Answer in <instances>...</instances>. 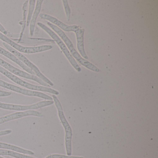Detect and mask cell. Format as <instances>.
Returning a JSON list of instances; mask_svg holds the SVG:
<instances>
[{
  "label": "cell",
  "mask_w": 158,
  "mask_h": 158,
  "mask_svg": "<svg viewBox=\"0 0 158 158\" xmlns=\"http://www.w3.org/2000/svg\"><path fill=\"white\" fill-rule=\"evenodd\" d=\"M0 86L10 89L12 91L26 95V96H32V97H37L41 98L47 100L52 101V98L48 95H46L44 93L40 91H34V90H28L22 88L17 86L15 85L12 84H10L5 82L3 80L0 79Z\"/></svg>",
  "instance_id": "ba28073f"
},
{
  "label": "cell",
  "mask_w": 158,
  "mask_h": 158,
  "mask_svg": "<svg viewBox=\"0 0 158 158\" xmlns=\"http://www.w3.org/2000/svg\"><path fill=\"white\" fill-rule=\"evenodd\" d=\"M37 24L40 28L43 29L45 32H47L52 38L53 40L57 43L58 46L60 47L63 52L64 53L65 56H66L67 59H68V60L70 62V63L73 65V67L75 69V70L78 72H81V69L80 66L77 64L76 61L75 60L73 57L71 55L69 50L67 49V47H66L64 43V42H63L62 40L60 39V38L50 28H49L48 27L46 26L44 24L41 23H38Z\"/></svg>",
  "instance_id": "5b68a950"
},
{
  "label": "cell",
  "mask_w": 158,
  "mask_h": 158,
  "mask_svg": "<svg viewBox=\"0 0 158 158\" xmlns=\"http://www.w3.org/2000/svg\"><path fill=\"white\" fill-rule=\"evenodd\" d=\"M28 2H29L28 1H26L23 5V21L19 23V24L22 26V30H21L20 38L19 40V41L22 40L24 32L26 26L27 19V8H28Z\"/></svg>",
  "instance_id": "2e32d148"
},
{
  "label": "cell",
  "mask_w": 158,
  "mask_h": 158,
  "mask_svg": "<svg viewBox=\"0 0 158 158\" xmlns=\"http://www.w3.org/2000/svg\"><path fill=\"white\" fill-rule=\"evenodd\" d=\"M0 155H8L15 158H37L27 156L14 151L0 149Z\"/></svg>",
  "instance_id": "e0dca14e"
},
{
  "label": "cell",
  "mask_w": 158,
  "mask_h": 158,
  "mask_svg": "<svg viewBox=\"0 0 158 158\" xmlns=\"http://www.w3.org/2000/svg\"><path fill=\"white\" fill-rule=\"evenodd\" d=\"M0 39L7 43L8 45L16 50L19 52H23V53H27V54H32V53H38V52H43L46 51L52 48V46L51 45H46L42 46H38V47H23L15 43L7 37L6 36L4 35L2 33L0 32Z\"/></svg>",
  "instance_id": "8992f818"
},
{
  "label": "cell",
  "mask_w": 158,
  "mask_h": 158,
  "mask_svg": "<svg viewBox=\"0 0 158 158\" xmlns=\"http://www.w3.org/2000/svg\"><path fill=\"white\" fill-rule=\"evenodd\" d=\"M54 103L53 101H44L35 104L30 105H16V104H9L0 102V108L4 110H13L17 111H27L40 109L46 106L52 105Z\"/></svg>",
  "instance_id": "9c48e42d"
},
{
  "label": "cell",
  "mask_w": 158,
  "mask_h": 158,
  "mask_svg": "<svg viewBox=\"0 0 158 158\" xmlns=\"http://www.w3.org/2000/svg\"><path fill=\"white\" fill-rule=\"evenodd\" d=\"M0 54L3 55L5 57H7L8 59H10L11 60L17 64L21 68H23L24 70L26 71L28 73L35 75V73L33 71H32L31 69H29L26 65H25L16 56H15L13 54L9 52V51L6 50L4 49V48H2V47H0Z\"/></svg>",
  "instance_id": "7c38bea8"
},
{
  "label": "cell",
  "mask_w": 158,
  "mask_h": 158,
  "mask_svg": "<svg viewBox=\"0 0 158 158\" xmlns=\"http://www.w3.org/2000/svg\"><path fill=\"white\" fill-rule=\"evenodd\" d=\"M0 32L2 33L3 35H4L5 36L8 35V32H7V30L2 25L1 23H0Z\"/></svg>",
  "instance_id": "603a6c76"
},
{
  "label": "cell",
  "mask_w": 158,
  "mask_h": 158,
  "mask_svg": "<svg viewBox=\"0 0 158 158\" xmlns=\"http://www.w3.org/2000/svg\"><path fill=\"white\" fill-rule=\"evenodd\" d=\"M12 133V130H6L4 131H0V136H1L5 135H9Z\"/></svg>",
  "instance_id": "7402d4cb"
},
{
  "label": "cell",
  "mask_w": 158,
  "mask_h": 158,
  "mask_svg": "<svg viewBox=\"0 0 158 158\" xmlns=\"http://www.w3.org/2000/svg\"><path fill=\"white\" fill-rule=\"evenodd\" d=\"M85 29L84 28H80L79 27L77 30H76L74 33L76 35L77 40V48L78 51L80 52L81 56L85 60L88 59L85 52L84 48V33Z\"/></svg>",
  "instance_id": "4fadbf2b"
},
{
  "label": "cell",
  "mask_w": 158,
  "mask_h": 158,
  "mask_svg": "<svg viewBox=\"0 0 158 158\" xmlns=\"http://www.w3.org/2000/svg\"><path fill=\"white\" fill-rule=\"evenodd\" d=\"M12 93L8 91H2L0 90V97H7L11 95Z\"/></svg>",
  "instance_id": "44dd1931"
},
{
  "label": "cell",
  "mask_w": 158,
  "mask_h": 158,
  "mask_svg": "<svg viewBox=\"0 0 158 158\" xmlns=\"http://www.w3.org/2000/svg\"><path fill=\"white\" fill-rule=\"evenodd\" d=\"M45 158H85L82 156H72L68 155H62V154H51L47 156Z\"/></svg>",
  "instance_id": "ffe728a7"
},
{
  "label": "cell",
  "mask_w": 158,
  "mask_h": 158,
  "mask_svg": "<svg viewBox=\"0 0 158 158\" xmlns=\"http://www.w3.org/2000/svg\"><path fill=\"white\" fill-rule=\"evenodd\" d=\"M0 149L10 150L14 151L24 154H29V155H32L35 154V153L31 151L25 149L14 145H12L7 143H3V142H0Z\"/></svg>",
  "instance_id": "9a60e30c"
},
{
  "label": "cell",
  "mask_w": 158,
  "mask_h": 158,
  "mask_svg": "<svg viewBox=\"0 0 158 158\" xmlns=\"http://www.w3.org/2000/svg\"><path fill=\"white\" fill-rule=\"evenodd\" d=\"M0 158H4L3 157H1V156H0Z\"/></svg>",
  "instance_id": "cb8c5ba5"
},
{
  "label": "cell",
  "mask_w": 158,
  "mask_h": 158,
  "mask_svg": "<svg viewBox=\"0 0 158 158\" xmlns=\"http://www.w3.org/2000/svg\"><path fill=\"white\" fill-rule=\"evenodd\" d=\"M47 24L51 28H52V30H54L60 36V37L64 41V43H65L66 46L68 47V49L70 51V52H71V55H72L73 57L75 58L77 60L80 64H82L83 66H85L87 69L93 71V72H97V73H98L99 72V69L97 66H95L93 64L89 62V61L85 60L81 57V55L77 52L76 50L74 48L73 45L72 41L68 38V37L66 36L65 33L61 29H60L58 27L52 24L49 22H48Z\"/></svg>",
  "instance_id": "6da1fadb"
},
{
  "label": "cell",
  "mask_w": 158,
  "mask_h": 158,
  "mask_svg": "<svg viewBox=\"0 0 158 158\" xmlns=\"http://www.w3.org/2000/svg\"><path fill=\"white\" fill-rule=\"evenodd\" d=\"M64 7V10L66 14V17H67V21H70V16H71V9L68 4V1L67 0H63Z\"/></svg>",
  "instance_id": "d6986e66"
},
{
  "label": "cell",
  "mask_w": 158,
  "mask_h": 158,
  "mask_svg": "<svg viewBox=\"0 0 158 158\" xmlns=\"http://www.w3.org/2000/svg\"><path fill=\"white\" fill-rule=\"evenodd\" d=\"M43 2V0H38V1H37L36 5L35 11H34L31 22H30V25H29V32H30V35L31 36H33V35H34L36 22L38 16L39 14L40 13L41 6H42Z\"/></svg>",
  "instance_id": "5bb4252c"
},
{
  "label": "cell",
  "mask_w": 158,
  "mask_h": 158,
  "mask_svg": "<svg viewBox=\"0 0 158 158\" xmlns=\"http://www.w3.org/2000/svg\"><path fill=\"white\" fill-rule=\"evenodd\" d=\"M2 44H3V46L7 49H8V51H9V52H11L15 56H16L25 65H26L29 69H31L32 71H33L35 73V75H36V76L38 77L39 78H40L42 81H44V82L47 83V84L49 85L50 86H53L54 85H53V83L49 79H48L46 77H45V76H44L40 72L38 68L33 63L31 62L24 55H23L22 53H20V52L17 51L16 50L14 49L13 48H12L11 46L7 44V43L3 42H2Z\"/></svg>",
  "instance_id": "277c9868"
},
{
  "label": "cell",
  "mask_w": 158,
  "mask_h": 158,
  "mask_svg": "<svg viewBox=\"0 0 158 158\" xmlns=\"http://www.w3.org/2000/svg\"><path fill=\"white\" fill-rule=\"evenodd\" d=\"M29 8H28V15H27V26H29L30 22L33 16V13L35 9V0H30L29 1Z\"/></svg>",
  "instance_id": "ac0fdd59"
},
{
  "label": "cell",
  "mask_w": 158,
  "mask_h": 158,
  "mask_svg": "<svg viewBox=\"0 0 158 158\" xmlns=\"http://www.w3.org/2000/svg\"><path fill=\"white\" fill-rule=\"evenodd\" d=\"M0 73L4 75L5 76L7 77L8 78L10 79L11 80L13 81L16 84L22 86L24 87L27 88L30 90L48 92V93H51V94L54 95H58L59 94V91L50 88L43 86L36 85L30 84V83H28L26 81H24V80L20 79L16 76L13 74L11 73H10L9 71H7V70L1 66H0Z\"/></svg>",
  "instance_id": "3957f363"
},
{
  "label": "cell",
  "mask_w": 158,
  "mask_h": 158,
  "mask_svg": "<svg viewBox=\"0 0 158 158\" xmlns=\"http://www.w3.org/2000/svg\"><path fill=\"white\" fill-rule=\"evenodd\" d=\"M54 103L58 110V114L60 120L64 127L65 130V148H66V153L68 156H71L72 155V139L73 137V131L72 128L67 122L63 110L62 106L58 99L57 97L55 95L52 96Z\"/></svg>",
  "instance_id": "7a4b0ae2"
},
{
  "label": "cell",
  "mask_w": 158,
  "mask_h": 158,
  "mask_svg": "<svg viewBox=\"0 0 158 158\" xmlns=\"http://www.w3.org/2000/svg\"><path fill=\"white\" fill-rule=\"evenodd\" d=\"M0 66L3 67L4 69H6L15 75L21 77L23 78L35 81L43 86L47 87H50L49 85L42 81L36 76L30 74L27 72H24L18 68H16L1 58H0Z\"/></svg>",
  "instance_id": "52a82bcc"
},
{
  "label": "cell",
  "mask_w": 158,
  "mask_h": 158,
  "mask_svg": "<svg viewBox=\"0 0 158 158\" xmlns=\"http://www.w3.org/2000/svg\"><path fill=\"white\" fill-rule=\"evenodd\" d=\"M28 116L42 117L43 116V115L41 112L35 110L25 111L21 112H16L15 113L11 114L6 115V116H4V117H1L0 118V124L4 123L6 122L12 121V120L20 119V118Z\"/></svg>",
  "instance_id": "30bf717a"
},
{
  "label": "cell",
  "mask_w": 158,
  "mask_h": 158,
  "mask_svg": "<svg viewBox=\"0 0 158 158\" xmlns=\"http://www.w3.org/2000/svg\"><path fill=\"white\" fill-rule=\"evenodd\" d=\"M40 17L42 19L48 20L49 23H51L52 24L64 30L65 32H74L76 30H77L79 28V27L76 25L69 26L65 24L64 23L60 21V20L57 19V18L51 16L49 15L46 14L41 13L40 14Z\"/></svg>",
  "instance_id": "8fae6325"
}]
</instances>
